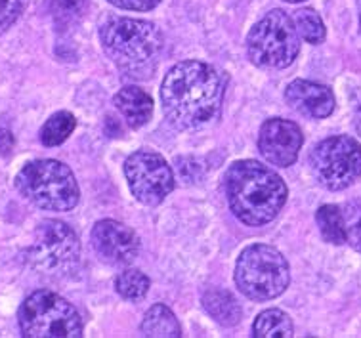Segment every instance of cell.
Masks as SVG:
<instances>
[{
    "instance_id": "15",
    "label": "cell",
    "mask_w": 361,
    "mask_h": 338,
    "mask_svg": "<svg viewBox=\"0 0 361 338\" xmlns=\"http://www.w3.org/2000/svg\"><path fill=\"white\" fill-rule=\"evenodd\" d=\"M203 306L220 325L233 327L241 321V306L233 294L224 289H209L203 294Z\"/></svg>"
},
{
    "instance_id": "12",
    "label": "cell",
    "mask_w": 361,
    "mask_h": 338,
    "mask_svg": "<svg viewBox=\"0 0 361 338\" xmlns=\"http://www.w3.org/2000/svg\"><path fill=\"white\" fill-rule=\"evenodd\" d=\"M96 253L113 266L130 264L140 251L138 235L117 220H99L90 234Z\"/></svg>"
},
{
    "instance_id": "24",
    "label": "cell",
    "mask_w": 361,
    "mask_h": 338,
    "mask_svg": "<svg viewBox=\"0 0 361 338\" xmlns=\"http://www.w3.org/2000/svg\"><path fill=\"white\" fill-rule=\"evenodd\" d=\"M113 6L121 10H134V12H147L157 6L161 0H107Z\"/></svg>"
},
{
    "instance_id": "23",
    "label": "cell",
    "mask_w": 361,
    "mask_h": 338,
    "mask_svg": "<svg viewBox=\"0 0 361 338\" xmlns=\"http://www.w3.org/2000/svg\"><path fill=\"white\" fill-rule=\"evenodd\" d=\"M25 8V0H0V35L18 21Z\"/></svg>"
},
{
    "instance_id": "22",
    "label": "cell",
    "mask_w": 361,
    "mask_h": 338,
    "mask_svg": "<svg viewBox=\"0 0 361 338\" xmlns=\"http://www.w3.org/2000/svg\"><path fill=\"white\" fill-rule=\"evenodd\" d=\"M115 289L125 300H142L149 291V277L140 270H126L117 275Z\"/></svg>"
},
{
    "instance_id": "28",
    "label": "cell",
    "mask_w": 361,
    "mask_h": 338,
    "mask_svg": "<svg viewBox=\"0 0 361 338\" xmlns=\"http://www.w3.org/2000/svg\"><path fill=\"white\" fill-rule=\"evenodd\" d=\"M357 10H360V27H361V0H357Z\"/></svg>"
},
{
    "instance_id": "5",
    "label": "cell",
    "mask_w": 361,
    "mask_h": 338,
    "mask_svg": "<svg viewBox=\"0 0 361 338\" xmlns=\"http://www.w3.org/2000/svg\"><path fill=\"white\" fill-rule=\"evenodd\" d=\"M290 270L287 258L271 245H250L237 258V289L250 300L264 302L285 293Z\"/></svg>"
},
{
    "instance_id": "9",
    "label": "cell",
    "mask_w": 361,
    "mask_h": 338,
    "mask_svg": "<svg viewBox=\"0 0 361 338\" xmlns=\"http://www.w3.org/2000/svg\"><path fill=\"white\" fill-rule=\"evenodd\" d=\"M315 180L331 191L350 188L361 178V145L350 136L325 138L310 155Z\"/></svg>"
},
{
    "instance_id": "13",
    "label": "cell",
    "mask_w": 361,
    "mask_h": 338,
    "mask_svg": "<svg viewBox=\"0 0 361 338\" xmlns=\"http://www.w3.org/2000/svg\"><path fill=\"white\" fill-rule=\"evenodd\" d=\"M285 99L296 113L310 119L329 117L336 105L335 96L327 86L317 85L312 80H302V78H296L287 86Z\"/></svg>"
},
{
    "instance_id": "11",
    "label": "cell",
    "mask_w": 361,
    "mask_h": 338,
    "mask_svg": "<svg viewBox=\"0 0 361 338\" xmlns=\"http://www.w3.org/2000/svg\"><path fill=\"white\" fill-rule=\"evenodd\" d=\"M302 142V131L287 119H269L260 126L258 134V150L268 163L276 167L295 164Z\"/></svg>"
},
{
    "instance_id": "19",
    "label": "cell",
    "mask_w": 361,
    "mask_h": 338,
    "mask_svg": "<svg viewBox=\"0 0 361 338\" xmlns=\"http://www.w3.org/2000/svg\"><path fill=\"white\" fill-rule=\"evenodd\" d=\"M77 128V119L69 111H58L40 128V142L47 147H56L66 142Z\"/></svg>"
},
{
    "instance_id": "27",
    "label": "cell",
    "mask_w": 361,
    "mask_h": 338,
    "mask_svg": "<svg viewBox=\"0 0 361 338\" xmlns=\"http://www.w3.org/2000/svg\"><path fill=\"white\" fill-rule=\"evenodd\" d=\"M355 128H357V132L361 134V109L355 113Z\"/></svg>"
},
{
    "instance_id": "25",
    "label": "cell",
    "mask_w": 361,
    "mask_h": 338,
    "mask_svg": "<svg viewBox=\"0 0 361 338\" xmlns=\"http://www.w3.org/2000/svg\"><path fill=\"white\" fill-rule=\"evenodd\" d=\"M348 243L361 253V216L348 228Z\"/></svg>"
},
{
    "instance_id": "6",
    "label": "cell",
    "mask_w": 361,
    "mask_h": 338,
    "mask_svg": "<svg viewBox=\"0 0 361 338\" xmlns=\"http://www.w3.org/2000/svg\"><path fill=\"white\" fill-rule=\"evenodd\" d=\"M18 319L25 338L82 337V319L77 308L52 291H37L27 296Z\"/></svg>"
},
{
    "instance_id": "18",
    "label": "cell",
    "mask_w": 361,
    "mask_h": 338,
    "mask_svg": "<svg viewBox=\"0 0 361 338\" xmlns=\"http://www.w3.org/2000/svg\"><path fill=\"white\" fill-rule=\"evenodd\" d=\"M322 237L331 245H342L348 243V226L344 222L341 208L335 205H323L315 215Z\"/></svg>"
},
{
    "instance_id": "10",
    "label": "cell",
    "mask_w": 361,
    "mask_h": 338,
    "mask_svg": "<svg viewBox=\"0 0 361 338\" xmlns=\"http://www.w3.org/2000/svg\"><path fill=\"white\" fill-rule=\"evenodd\" d=\"M125 176L132 195L147 207L163 203L174 189V174L157 151H136L125 161Z\"/></svg>"
},
{
    "instance_id": "17",
    "label": "cell",
    "mask_w": 361,
    "mask_h": 338,
    "mask_svg": "<svg viewBox=\"0 0 361 338\" xmlns=\"http://www.w3.org/2000/svg\"><path fill=\"white\" fill-rule=\"evenodd\" d=\"M293 332L295 327L290 318L277 308L260 313L252 325V337L257 338H290Z\"/></svg>"
},
{
    "instance_id": "21",
    "label": "cell",
    "mask_w": 361,
    "mask_h": 338,
    "mask_svg": "<svg viewBox=\"0 0 361 338\" xmlns=\"http://www.w3.org/2000/svg\"><path fill=\"white\" fill-rule=\"evenodd\" d=\"M295 25L298 35L310 44H322L325 40V23L319 18V13L312 8H302L295 13Z\"/></svg>"
},
{
    "instance_id": "29",
    "label": "cell",
    "mask_w": 361,
    "mask_h": 338,
    "mask_svg": "<svg viewBox=\"0 0 361 338\" xmlns=\"http://www.w3.org/2000/svg\"><path fill=\"white\" fill-rule=\"evenodd\" d=\"M285 2H290V4H298V2H304V0H285Z\"/></svg>"
},
{
    "instance_id": "8",
    "label": "cell",
    "mask_w": 361,
    "mask_h": 338,
    "mask_svg": "<svg viewBox=\"0 0 361 338\" xmlns=\"http://www.w3.org/2000/svg\"><path fill=\"white\" fill-rule=\"evenodd\" d=\"M80 243L77 234L61 220H42L27 251L29 266L42 275L61 277L79 266Z\"/></svg>"
},
{
    "instance_id": "1",
    "label": "cell",
    "mask_w": 361,
    "mask_h": 338,
    "mask_svg": "<svg viewBox=\"0 0 361 338\" xmlns=\"http://www.w3.org/2000/svg\"><path fill=\"white\" fill-rule=\"evenodd\" d=\"M222 75L209 64L188 59L166 73L161 85L164 115L178 131H195L218 117L224 99Z\"/></svg>"
},
{
    "instance_id": "16",
    "label": "cell",
    "mask_w": 361,
    "mask_h": 338,
    "mask_svg": "<svg viewBox=\"0 0 361 338\" xmlns=\"http://www.w3.org/2000/svg\"><path fill=\"white\" fill-rule=\"evenodd\" d=\"M142 334L144 337L178 338L182 337V327L178 323L176 315L164 304L152 306L142 321Z\"/></svg>"
},
{
    "instance_id": "2",
    "label": "cell",
    "mask_w": 361,
    "mask_h": 338,
    "mask_svg": "<svg viewBox=\"0 0 361 338\" xmlns=\"http://www.w3.org/2000/svg\"><path fill=\"white\" fill-rule=\"evenodd\" d=\"M224 180L231 212L247 226L268 224L287 203V186L281 176L252 159L235 161Z\"/></svg>"
},
{
    "instance_id": "26",
    "label": "cell",
    "mask_w": 361,
    "mask_h": 338,
    "mask_svg": "<svg viewBox=\"0 0 361 338\" xmlns=\"http://www.w3.org/2000/svg\"><path fill=\"white\" fill-rule=\"evenodd\" d=\"M13 147V136L8 128H0V155H8Z\"/></svg>"
},
{
    "instance_id": "3",
    "label": "cell",
    "mask_w": 361,
    "mask_h": 338,
    "mask_svg": "<svg viewBox=\"0 0 361 338\" xmlns=\"http://www.w3.org/2000/svg\"><path fill=\"white\" fill-rule=\"evenodd\" d=\"M99 40L107 58L132 78L149 77L164 46L163 33L155 23L121 16H109L102 23Z\"/></svg>"
},
{
    "instance_id": "14",
    "label": "cell",
    "mask_w": 361,
    "mask_h": 338,
    "mask_svg": "<svg viewBox=\"0 0 361 338\" xmlns=\"http://www.w3.org/2000/svg\"><path fill=\"white\" fill-rule=\"evenodd\" d=\"M113 104L130 128H142L153 117V98L138 86H125L118 90Z\"/></svg>"
},
{
    "instance_id": "4",
    "label": "cell",
    "mask_w": 361,
    "mask_h": 338,
    "mask_svg": "<svg viewBox=\"0 0 361 338\" xmlns=\"http://www.w3.org/2000/svg\"><path fill=\"white\" fill-rule=\"evenodd\" d=\"M16 188L27 201L56 212L75 208L80 197L79 183L71 169L54 159L27 163L16 176Z\"/></svg>"
},
{
    "instance_id": "20",
    "label": "cell",
    "mask_w": 361,
    "mask_h": 338,
    "mask_svg": "<svg viewBox=\"0 0 361 338\" xmlns=\"http://www.w3.org/2000/svg\"><path fill=\"white\" fill-rule=\"evenodd\" d=\"M86 6V0H48V12L59 31L79 23L85 16Z\"/></svg>"
},
{
    "instance_id": "7",
    "label": "cell",
    "mask_w": 361,
    "mask_h": 338,
    "mask_svg": "<svg viewBox=\"0 0 361 338\" xmlns=\"http://www.w3.org/2000/svg\"><path fill=\"white\" fill-rule=\"evenodd\" d=\"M300 52V35L295 21L283 10H271L250 29L247 54L258 67H289Z\"/></svg>"
}]
</instances>
